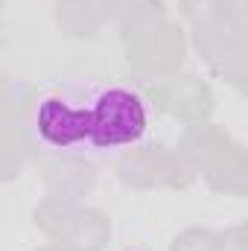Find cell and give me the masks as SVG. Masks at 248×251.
Segmentation results:
<instances>
[{"label":"cell","instance_id":"obj_1","mask_svg":"<svg viewBox=\"0 0 248 251\" xmlns=\"http://www.w3.org/2000/svg\"><path fill=\"white\" fill-rule=\"evenodd\" d=\"M149 128L143 97L125 85L76 82L35 100L32 134L59 155H111L134 146Z\"/></svg>","mask_w":248,"mask_h":251},{"label":"cell","instance_id":"obj_2","mask_svg":"<svg viewBox=\"0 0 248 251\" xmlns=\"http://www.w3.org/2000/svg\"><path fill=\"white\" fill-rule=\"evenodd\" d=\"M123 251H143V249H123Z\"/></svg>","mask_w":248,"mask_h":251}]
</instances>
